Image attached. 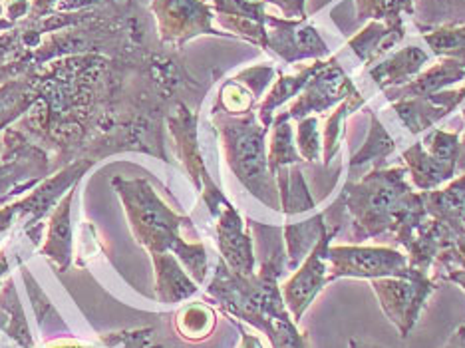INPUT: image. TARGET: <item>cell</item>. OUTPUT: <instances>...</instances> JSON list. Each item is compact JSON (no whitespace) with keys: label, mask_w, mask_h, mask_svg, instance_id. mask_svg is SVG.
I'll return each mask as SVG.
<instances>
[{"label":"cell","mask_w":465,"mask_h":348,"mask_svg":"<svg viewBox=\"0 0 465 348\" xmlns=\"http://www.w3.org/2000/svg\"><path fill=\"white\" fill-rule=\"evenodd\" d=\"M342 197L356 241L392 237L404 247L411 269L430 273L448 231L426 211L424 199L408 184V167H378L362 179H348Z\"/></svg>","instance_id":"obj_1"},{"label":"cell","mask_w":465,"mask_h":348,"mask_svg":"<svg viewBox=\"0 0 465 348\" xmlns=\"http://www.w3.org/2000/svg\"><path fill=\"white\" fill-rule=\"evenodd\" d=\"M259 269L255 275H235L219 259L207 297L232 321L247 323L267 336L272 348H311L309 334L299 329L284 304L279 279L287 273L282 227L247 219Z\"/></svg>","instance_id":"obj_2"},{"label":"cell","mask_w":465,"mask_h":348,"mask_svg":"<svg viewBox=\"0 0 465 348\" xmlns=\"http://www.w3.org/2000/svg\"><path fill=\"white\" fill-rule=\"evenodd\" d=\"M112 187L120 197L137 244L147 249L150 257L160 253H173L201 287L209 273L207 249L199 241L187 244L182 237V227L192 225V219L175 214L143 177L125 179L115 175Z\"/></svg>","instance_id":"obj_3"},{"label":"cell","mask_w":465,"mask_h":348,"mask_svg":"<svg viewBox=\"0 0 465 348\" xmlns=\"http://www.w3.org/2000/svg\"><path fill=\"white\" fill-rule=\"evenodd\" d=\"M211 124L219 134L229 170L252 197H257L269 209L281 211L277 177L269 170V128L259 122L257 112L245 115L211 112Z\"/></svg>","instance_id":"obj_4"},{"label":"cell","mask_w":465,"mask_h":348,"mask_svg":"<svg viewBox=\"0 0 465 348\" xmlns=\"http://www.w3.org/2000/svg\"><path fill=\"white\" fill-rule=\"evenodd\" d=\"M197 110H193L185 100H179L169 108L165 125L175 142L179 162L183 164L189 179H192L201 199L205 202L209 215L215 219L221 211L231 205V202L221 192V187L213 182V177L209 175L203 154H201L197 142Z\"/></svg>","instance_id":"obj_5"},{"label":"cell","mask_w":465,"mask_h":348,"mask_svg":"<svg viewBox=\"0 0 465 348\" xmlns=\"http://www.w3.org/2000/svg\"><path fill=\"white\" fill-rule=\"evenodd\" d=\"M378 297L382 313L396 326L401 339H408L411 329L420 321L428 299L440 289L441 281L430 273L411 269L404 277H384L370 281Z\"/></svg>","instance_id":"obj_6"},{"label":"cell","mask_w":465,"mask_h":348,"mask_svg":"<svg viewBox=\"0 0 465 348\" xmlns=\"http://www.w3.org/2000/svg\"><path fill=\"white\" fill-rule=\"evenodd\" d=\"M48 172L46 147L36 144L18 125L6 128L0 154V204L25 192H33Z\"/></svg>","instance_id":"obj_7"},{"label":"cell","mask_w":465,"mask_h":348,"mask_svg":"<svg viewBox=\"0 0 465 348\" xmlns=\"http://www.w3.org/2000/svg\"><path fill=\"white\" fill-rule=\"evenodd\" d=\"M461 154L463 144L460 132L431 130L424 142L408 147L401 157L418 192H433L451 182Z\"/></svg>","instance_id":"obj_8"},{"label":"cell","mask_w":465,"mask_h":348,"mask_svg":"<svg viewBox=\"0 0 465 348\" xmlns=\"http://www.w3.org/2000/svg\"><path fill=\"white\" fill-rule=\"evenodd\" d=\"M152 15L160 42L167 48L182 50L199 36L232 38L213 26L215 13L207 0H152Z\"/></svg>","instance_id":"obj_9"},{"label":"cell","mask_w":465,"mask_h":348,"mask_svg":"<svg viewBox=\"0 0 465 348\" xmlns=\"http://www.w3.org/2000/svg\"><path fill=\"white\" fill-rule=\"evenodd\" d=\"M92 160H76L64 167H60L50 177L42 179V182L30 192L28 197L15 202L16 205V224L23 227L26 239H30V245L36 247L42 239V229L45 224L42 219L52 214V209L64 197L70 189L80 184V179L92 170Z\"/></svg>","instance_id":"obj_10"},{"label":"cell","mask_w":465,"mask_h":348,"mask_svg":"<svg viewBox=\"0 0 465 348\" xmlns=\"http://www.w3.org/2000/svg\"><path fill=\"white\" fill-rule=\"evenodd\" d=\"M410 271L408 255L382 245H331L329 283L336 279L404 277Z\"/></svg>","instance_id":"obj_11"},{"label":"cell","mask_w":465,"mask_h":348,"mask_svg":"<svg viewBox=\"0 0 465 348\" xmlns=\"http://www.w3.org/2000/svg\"><path fill=\"white\" fill-rule=\"evenodd\" d=\"M338 234L341 231L326 227L319 244L306 255L299 269L294 271V275L287 283L281 284L284 304H287V309L297 324L301 323L302 314L309 311L314 299L319 297L321 291L329 284V249L332 239Z\"/></svg>","instance_id":"obj_12"},{"label":"cell","mask_w":465,"mask_h":348,"mask_svg":"<svg viewBox=\"0 0 465 348\" xmlns=\"http://www.w3.org/2000/svg\"><path fill=\"white\" fill-rule=\"evenodd\" d=\"M354 94H358V88L354 86L352 78L338 65V58L332 56L326 60V65L306 84L291 108L287 112H281L279 115L284 120L299 122L302 118H309V115L324 114L336 108L338 104L354 96Z\"/></svg>","instance_id":"obj_13"},{"label":"cell","mask_w":465,"mask_h":348,"mask_svg":"<svg viewBox=\"0 0 465 348\" xmlns=\"http://www.w3.org/2000/svg\"><path fill=\"white\" fill-rule=\"evenodd\" d=\"M267 50L279 56L284 65L302 60H324L331 48L309 18H284L267 15Z\"/></svg>","instance_id":"obj_14"},{"label":"cell","mask_w":465,"mask_h":348,"mask_svg":"<svg viewBox=\"0 0 465 348\" xmlns=\"http://www.w3.org/2000/svg\"><path fill=\"white\" fill-rule=\"evenodd\" d=\"M215 237L221 253V261L241 277H251L257 273V257L252 235L245 219L235 205H229L215 217Z\"/></svg>","instance_id":"obj_15"},{"label":"cell","mask_w":465,"mask_h":348,"mask_svg":"<svg viewBox=\"0 0 465 348\" xmlns=\"http://www.w3.org/2000/svg\"><path fill=\"white\" fill-rule=\"evenodd\" d=\"M215 20L232 38H242L267 50L265 0H207Z\"/></svg>","instance_id":"obj_16"},{"label":"cell","mask_w":465,"mask_h":348,"mask_svg":"<svg viewBox=\"0 0 465 348\" xmlns=\"http://www.w3.org/2000/svg\"><path fill=\"white\" fill-rule=\"evenodd\" d=\"M277 70L272 66H252L239 72L221 86L217 100L211 112H221L229 115H245L259 108L262 94L274 82Z\"/></svg>","instance_id":"obj_17"},{"label":"cell","mask_w":465,"mask_h":348,"mask_svg":"<svg viewBox=\"0 0 465 348\" xmlns=\"http://www.w3.org/2000/svg\"><path fill=\"white\" fill-rule=\"evenodd\" d=\"M465 100V84L456 90H441L421 98H404L392 102V110L398 114L401 124L410 134H421L430 130L433 124L446 118L453 110L460 108Z\"/></svg>","instance_id":"obj_18"},{"label":"cell","mask_w":465,"mask_h":348,"mask_svg":"<svg viewBox=\"0 0 465 348\" xmlns=\"http://www.w3.org/2000/svg\"><path fill=\"white\" fill-rule=\"evenodd\" d=\"M78 192V184L74 185L70 192L60 199L56 207L52 209L50 219H48V234L45 239V245L40 247V255L48 257V261L54 265L58 271L66 273L72 255H74V229H72V202L74 195Z\"/></svg>","instance_id":"obj_19"},{"label":"cell","mask_w":465,"mask_h":348,"mask_svg":"<svg viewBox=\"0 0 465 348\" xmlns=\"http://www.w3.org/2000/svg\"><path fill=\"white\" fill-rule=\"evenodd\" d=\"M465 82V60L463 58H441L436 66L418 74L406 86L384 90L386 100L392 104L404 98H421L441 90H448L453 84Z\"/></svg>","instance_id":"obj_20"},{"label":"cell","mask_w":465,"mask_h":348,"mask_svg":"<svg viewBox=\"0 0 465 348\" xmlns=\"http://www.w3.org/2000/svg\"><path fill=\"white\" fill-rule=\"evenodd\" d=\"M420 194L431 219L456 237L465 234V174L451 179L446 187Z\"/></svg>","instance_id":"obj_21"},{"label":"cell","mask_w":465,"mask_h":348,"mask_svg":"<svg viewBox=\"0 0 465 348\" xmlns=\"http://www.w3.org/2000/svg\"><path fill=\"white\" fill-rule=\"evenodd\" d=\"M155 275V297L163 304H177L195 297L199 284L192 279L173 253L152 255Z\"/></svg>","instance_id":"obj_22"},{"label":"cell","mask_w":465,"mask_h":348,"mask_svg":"<svg viewBox=\"0 0 465 348\" xmlns=\"http://www.w3.org/2000/svg\"><path fill=\"white\" fill-rule=\"evenodd\" d=\"M428 52L418 46H406L398 50L396 55L382 60L380 65L370 68V78L374 80L380 90L406 86L408 82L414 80L418 74L428 65Z\"/></svg>","instance_id":"obj_23"},{"label":"cell","mask_w":465,"mask_h":348,"mask_svg":"<svg viewBox=\"0 0 465 348\" xmlns=\"http://www.w3.org/2000/svg\"><path fill=\"white\" fill-rule=\"evenodd\" d=\"M40 100L38 72L0 84V132L23 118Z\"/></svg>","instance_id":"obj_24"},{"label":"cell","mask_w":465,"mask_h":348,"mask_svg":"<svg viewBox=\"0 0 465 348\" xmlns=\"http://www.w3.org/2000/svg\"><path fill=\"white\" fill-rule=\"evenodd\" d=\"M326 65V60H314L312 65L302 66L297 74H279V80L272 82L271 90L262 96V102L257 108L259 122L265 125V128L271 130L272 120H274V112H277L282 104H287L289 100L297 98L299 94L304 90L306 84L312 80V76Z\"/></svg>","instance_id":"obj_25"},{"label":"cell","mask_w":465,"mask_h":348,"mask_svg":"<svg viewBox=\"0 0 465 348\" xmlns=\"http://www.w3.org/2000/svg\"><path fill=\"white\" fill-rule=\"evenodd\" d=\"M404 36H406V28L396 30L382 23H374V20H370L361 33L348 40V48L354 52L356 58L361 60L362 65L370 66L374 65L380 56H384L388 50H392L396 45H400V42L404 40Z\"/></svg>","instance_id":"obj_26"},{"label":"cell","mask_w":465,"mask_h":348,"mask_svg":"<svg viewBox=\"0 0 465 348\" xmlns=\"http://www.w3.org/2000/svg\"><path fill=\"white\" fill-rule=\"evenodd\" d=\"M0 331L20 348H36L13 277H8L0 289Z\"/></svg>","instance_id":"obj_27"},{"label":"cell","mask_w":465,"mask_h":348,"mask_svg":"<svg viewBox=\"0 0 465 348\" xmlns=\"http://www.w3.org/2000/svg\"><path fill=\"white\" fill-rule=\"evenodd\" d=\"M414 25L421 35L465 25V0H414Z\"/></svg>","instance_id":"obj_28"},{"label":"cell","mask_w":465,"mask_h":348,"mask_svg":"<svg viewBox=\"0 0 465 348\" xmlns=\"http://www.w3.org/2000/svg\"><path fill=\"white\" fill-rule=\"evenodd\" d=\"M324 229H326L324 214L314 215L312 219H306L302 224H289L282 227L289 269H299V265L312 251V247L319 244Z\"/></svg>","instance_id":"obj_29"},{"label":"cell","mask_w":465,"mask_h":348,"mask_svg":"<svg viewBox=\"0 0 465 348\" xmlns=\"http://www.w3.org/2000/svg\"><path fill=\"white\" fill-rule=\"evenodd\" d=\"M153 326L135 331H118L98 336L94 343H80L74 339H52L42 348H163L153 343Z\"/></svg>","instance_id":"obj_30"},{"label":"cell","mask_w":465,"mask_h":348,"mask_svg":"<svg viewBox=\"0 0 465 348\" xmlns=\"http://www.w3.org/2000/svg\"><path fill=\"white\" fill-rule=\"evenodd\" d=\"M175 331L187 343L207 341L217 326V313L207 303H187L175 314Z\"/></svg>","instance_id":"obj_31"},{"label":"cell","mask_w":465,"mask_h":348,"mask_svg":"<svg viewBox=\"0 0 465 348\" xmlns=\"http://www.w3.org/2000/svg\"><path fill=\"white\" fill-rule=\"evenodd\" d=\"M274 177H277L281 211L284 215H297L302 214V211H311L316 207V202L312 199L309 187H306L299 165L281 167V170L274 174Z\"/></svg>","instance_id":"obj_32"},{"label":"cell","mask_w":465,"mask_h":348,"mask_svg":"<svg viewBox=\"0 0 465 348\" xmlns=\"http://www.w3.org/2000/svg\"><path fill=\"white\" fill-rule=\"evenodd\" d=\"M364 105V96L361 92L354 94V96L346 98L334 108V112L326 118L324 130H322V160L324 167L329 170L331 164L336 160L338 152H341V140L344 135V122L351 114L358 112Z\"/></svg>","instance_id":"obj_33"},{"label":"cell","mask_w":465,"mask_h":348,"mask_svg":"<svg viewBox=\"0 0 465 348\" xmlns=\"http://www.w3.org/2000/svg\"><path fill=\"white\" fill-rule=\"evenodd\" d=\"M272 134L269 144V170L274 175L281 167L301 165L304 160L299 154L297 142H294L291 120H284L277 114L272 120Z\"/></svg>","instance_id":"obj_34"},{"label":"cell","mask_w":465,"mask_h":348,"mask_svg":"<svg viewBox=\"0 0 465 348\" xmlns=\"http://www.w3.org/2000/svg\"><path fill=\"white\" fill-rule=\"evenodd\" d=\"M396 152V142L392 140V135L386 132L382 122L378 120V115L374 112H370V132L368 138L362 144L361 150L352 154L351 157V170L354 172L356 167H361L364 164H374V170L382 167V162L388 155H392Z\"/></svg>","instance_id":"obj_35"},{"label":"cell","mask_w":465,"mask_h":348,"mask_svg":"<svg viewBox=\"0 0 465 348\" xmlns=\"http://www.w3.org/2000/svg\"><path fill=\"white\" fill-rule=\"evenodd\" d=\"M356 6V20H374L390 28L401 30L404 16H414V0H352Z\"/></svg>","instance_id":"obj_36"},{"label":"cell","mask_w":465,"mask_h":348,"mask_svg":"<svg viewBox=\"0 0 465 348\" xmlns=\"http://www.w3.org/2000/svg\"><path fill=\"white\" fill-rule=\"evenodd\" d=\"M23 279L26 284L30 303H33V309L36 314V323L40 333L46 336H58V339H64L68 334V326L62 321V316L54 309V304L50 303V299L45 294V291L40 289V284L35 281V277L30 275L28 269L23 267Z\"/></svg>","instance_id":"obj_37"},{"label":"cell","mask_w":465,"mask_h":348,"mask_svg":"<svg viewBox=\"0 0 465 348\" xmlns=\"http://www.w3.org/2000/svg\"><path fill=\"white\" fill-rule=\"evenodd\" d=\"M433 55L441 58H463L465 60V25L463 26H441L421 35Z\"/></svg>","instance_id":"obj_38"},{"label":"cell","mask_w":465,"mask_h":348,"mask_svg":"<svg viewBox=\"0 0 465 348\" xmlns=\"http://www.w3.org/2000/svg\"><path fill=\"white\" fill-rule=\"evenodd\" d=\"M297 147L304 162H319L322 154L321 144V130H319V118L309 115L297 124Z\"/></svg>","instance_id":"obj_39"},{"label":"cell","mask_w":465,"mask_h":348,"mask_svg":"<svg viewBox=\"0 0 465 348\" xmlns=\"http://www.w3.org/2000/svg\"><path fill=\"white\" fill-rule=\"evenodd\" d=\"M436 267L441 269L436 273V275H441V273H446L450 269H463L465 271V234L458 235L451 245H448L440 253L436 259Z\"/></svg>","instance_id":"obj_40"},{"label":"cell","mask_w":465,"mask_h":348,"mask_svg":"<svg viewBox=\"0 0 465 348\" xmlns=\"http://www.w3.org/2000/svg\"><path fill=\"white\" fill-rule=\"evenodd\" d=\"M265 5L277 6L284 18H306V0H265Z\"/></svg>","instance_id":"obj_41"},{"label":"cell","mask_w":465,"mask_h":348,"mask_svg":"<svg viewBox=\"0 0 465 348\" xmlns=\"http://www.w3.org/2000/svg\"><path fill=\"white\" fill-rule=\"evenodd\" d=\"M30 13V0H6L5 3V18L10 25H18Z\"/></svg>","instance_id":"obj_42"},{"label":"cell","mask_w":465,"mask_h":348,"mask_svg":"<svg viewBox=\"0 0 465 348\" xmlns=\"http://www.w3.org/2000/svg\"><path fill=\"white\" fill-rule=\"evenodd\" d=\"M62 0H30L28 18H45L56 10Z\"/></svg>","instance_id":"obj_43"},{"label":"cell","mask_w":465,"mask_h":348,"mask_svg":"<svg viewBox=\"0 0 465 348\" xmlns=\"http://www.w3.org/2000/svg\"><path fill=\"white\" fill-rule=\"evenodd\" d=\"M232 321V319H231ZM232 324L237 326L239 329V334H241V343H239V348H265L261 343V339L257 334H251L247 333L245 329H242V324L239 321H232Z\"/></svg>","instance_id":"obj_44"},{"label":"cell","mask_w":465,"mask_h":348,"mask_svg":"<svg viewBox=\"0 0 465 348\" xmlns=\"http://www.w3.org/2000/svg\"><path fill=\"white\" fill-rule=\"evenodd\" d=\"M441 283L443 281H451V283H456V284H460V287L465 291V271L463 269H450V271H446V273H441V275H436Z\"/></svg>","instance_id":"obj_45"},{"label":"cell","mask_w":465,"mask_h":348,"mask_svg":"<svg viewBox=\"0 0 465 348\" xmlns=\"http://www.w3.org/2000/svg\"><path fill=\"white\" fill-rule=\"evenodd\" d=\"M441 348H465V326H460V329L450 336V341Z\"/></svg>","instance_id":"obj_46"},{"label":"cell","mask_w":465,"mask_h":348,"mask_svg":"<svg viewBox=\"0 0 465 348\" xmlns=\"http://www.w3.org/2000/svg\"><path fill=\"white\" fill-rule=\"evenodd\" d=\"M8 273H10V257H8V253L3 249L0 251V289H3V279L8 277Z\"/></svg>","instance_id":"obj_47"},{"label":"cell","mask_w":465,"mask_h":348,"mask_svg":"<svg viewBox=\"0 0 465 348\" xmlns=\"http://www.w3.org/2000/svg\"><path fill=\"white\" fill-rule=\"evenodd\" d=\"M348 348H382V346L366 344V343H361V341H354V339H351V343H348Z\"/></svg>","instance_id":"obj_48"},{"label":"cell","mask_w":465,"mask_h":348,"mask_svg":"<svg viewBox=\"0 0 465 348\" xmlns=\"http://www.w3.org/2000/svg\"><path fill=\"white\" fill-rule=\"evenodd\" d=\"M461 144H463V145H465V140H463V142H461Z\"/></svg>","instance_id":"obj_49"}]
</instances>
